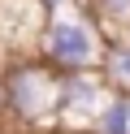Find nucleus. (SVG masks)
Here are the masks:
<instances>
[{"mask_svg":"<svg viewBox=\"0 0 130 134\" xmlns=\"http://www.w3.org/2000/svg\"><path fill=\"white\" fill-rule=\"evenodd\" d=\"M0 121L13 130L56 125V69L39 56H13L0 65Z\"/></svg>","mask_w":130,"mask_h":134,"instance_id":"nucleus-1","label":"nucleus"},{"mask_svg":"<svg viewBox=\"0 0 130 134\" xmlns=\"http://www.w3.org/2000/svg\"><path fill=\"white\" fill-rule=\"evenodd\" d=\"M35 48H39V61L56 74H74V69H100L104 56V39L100 30L91 26L78 13H52L43 18L39 35H35Z\"/></svg>","mask_w":130,"mask_h":134,"instance_id":"nucleus-2","label":"nucleus"},{"mask_svg":"<svg viewBox=\"0 0 130 134\" xmlns=\"http://www.w3.org/2000/svg\"><path fill=\"white\" fill-rule=\"evenodd\" d=\"M108 99V82L95 69H74L56 74V121L65 125H91L100 104Z\"/></svg>","mask_w":130,"mask_h":134,"instance_id":"nucleus-3","label":"nucleus"},{"mask_svg":"<svg viewBox=\"0 0 130 134\" xmlns=\"http://www.w3.org/2000/svg\"><path fill=\"white\" fill-rule=\"evenodd\" d=\"M91 134H130V95L113 91L91 117Z\"/></svg>","mask_w":130,"mask_h":134,"instance_id":"nucleus-4","label":"nucleus"},{"mask_svg":"<svg viewBox=\"0 0 130 134\" xmlns=\"http://www.w3.org/2000/svg\"><path fill=\"white\" fill-rule=\"evenodd\" d=\"M100 78L108 82L113 91L130 95V43H113V48H104V56H100Z\"/></svg>","mask_w":130,"mask_h":134,"instance_id":"nucleus-5","label":"nucleus"},{"mask_svg":"<svg viewBox=\"0 0 130 134\" xmlns=\"http://www.w3.org/2000/svg\"><path fill=\"white\" fill-rule=\"evenodd\" d=\"M91 9L100 22H130V0H91Z\"/></svg>","mask_w":130,"mask_h":134,"instance_id":"nucleus-6","label":"nucleus"},{"mask_svg":"<svg viewBox=\"0 0 130 134\" xmlns=\"http://www.w3.org/2000/svg\"><path fill=\"white\" fill-rule=\"evenodd\" d=\"M35 4L43 9V18H52V13H65L69 4H74V0H35Z\"/></svg>","mask_w":130,"mask_h":134,"instance_id":"nucleus-7","label":"nucleus"}]
</instances>
